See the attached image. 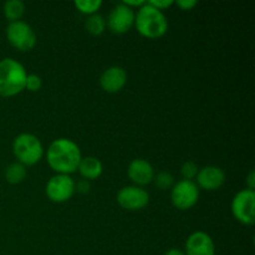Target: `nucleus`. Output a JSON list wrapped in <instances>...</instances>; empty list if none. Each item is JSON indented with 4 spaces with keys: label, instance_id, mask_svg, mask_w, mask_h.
<instances>
[{
    "label": "nucleus",
    "instance_id": "obj_1",
    "mask_svg": "<svg viewBox=\"0 0 255 255\" xmlns=\"http://www.w3.org/2000/svg\"><path fill=\"white\" fill-rule=\"evenodd\" d=\"M82 158L81 149L70 138H57L50 143L46 159L50 168L59 174H71L79 167Z\"/></svg>",
    "mask_w": 255,
    "mask_h": 255
},
{
    "label": "nucleus",
    "instance_id": "obj_2",
    "mask_svg": "<svg viewBox=\"0 0 255 255\" xmlns=\"http://www.w3.org/2000/svg\"><path fill=\"white\" fill-rule=\"evenodd\" d=\"M136 30L144 37L157 39L163 36L168 30V20L163 11L156 9L146 1V4L138 7L134 16Z\"/></svg>",
    "mask_w": 255,
    "mask_h": 255
},
{
    "label": "nucleus",
    "instance_id": "obj_3",
    "mask_svg": "<svg viewBox=\"0 0 255 255\" xmlns=\"http://www.w3.org/2000/svg\"><path fill=\"white\" fill-rule=\"evenodd\" d=\"M27 72L24 65L15 59L0 60V96L11 97L25 89Z\"/></svg>",
    "mask_w": 255,
    "mask_h": 255
},
{
    "label": "nucleus",
    "instance_id": "obj_4",
    "mask_svg": "<svg viewBox=\"0 0 255 255\" xmlns=\"http://www.w3.org/2000/svg\"><path fill=\"white\" fill-rule=\"evenodd\" d=\"M12 153L17 162L24 166H32L44 156V147L39 137L32 133H20L12 141Z\"/></svg>",
    "mask_w": 255,
    "mask_h": 255
},
{
    "label": "nucleus",
    "instance_id": "obj_5",
    "mask_svg": "<svg viewBox=\"0 0 255 255\" xmlns=\"http://www.w3.org/2000/svg\"><path fill=\"white\" fill-rule=\"evenodd\" d=\"M5 32L7 41L20 51H30L36 45V34L34 29L22 20L9 22Z\"/></svg>",
    "mask_w": 255,
    "mask_h": 255
},
{
    "label": "nucleus",
    "instance_id": "obj_6",
    "mask_svg": "<svg viewBox=\"0 0 255 255\" xmlns=\"http://www.w3.org/2000/svg\"><path fill=\"white\" fill-rule=\"evenodd\" d=\"M232 214L242 224L252 226L255 222V192L242 189L234 196L231 204Z\"/></svg>",
    "mask_w": 255,
    "mask_h": 255
},
{
    "label": "nucleus",
    "instance_id": "obj_7",
    "mask_svg": "<svg viewBox=\"0 0 255 255\" xmlns=\"http://www.w3.org/2000/svg\"><path fill=\"white\" fill-rule=\"evenodd\" d=\"M171 191V202L177 209L187 211L196 206L199 199V188L193 181H182L174 183Z\"/></svg>",
    "mask_w": 255,
    "mask_h": 255
},
{
    "label": "nucleus",
    "instance_id": "obj_8",
    "mask_svg": "<svg viewBox=\"0 0 255 255\" xmlns=\"http://www.w3.org/2000/svg\"><path fill=\"white\" fill-rule=\"evenodd\" d=\"M47 198L54 203H64L69 201L75 193V181L69 174L56 173L47 181L46 188Z\"/></svg>",
    "mask_w": 255,
    "mask_h": 255
},
{
    "label": "nucleus",
    "instance_id": "obj_9",
    "mask_svg": "<svg viewBox=\"0 0 255 255\" xmlns=\"http://www.w3.org/2000/svg\"><path fill=\"white\" fill-rule=\"evenodd\" d=\"M117 203L127 211L143 209L149 202V194L146 189L138 186L122 187L117 192Z\"/></svg>",
    "mask_w": 255,
    "mask_h": 255
},
{
    "label": "nucleus",
    "instance_id": "obj_10",
    "mask_svg": "<svg viewBox=\"0 0 255 255\" xmlns=\"http://www.w3.org/2000/svg\"><path fill=\"white\" fill-rule=\"evenodd\" d=\"M134 16L136 14L133 9L125 5L124 2H120L110 11L107 25L115 34H125L134 25Z\"/></svg>",
    "mask_w": 255,
    "mask_h": 255
},
{
    "label": "nucleus",
    "instance_id": "obj_11",
    "mask_svg": "<svg viewBox=\"0 0 255 255\" xmlns=\"http://www.w3.org/2000/svg\"><path fill=\"white\" fill-rule=\"evenodd\" d=\"M186 255H216L213 239L206 232L197 231L186 241Z\"/></svg>",
    "mask_w": 255,
    "mask_h": 255
},
{
    "label": "nucleus",
    "instance_id": "obj_12",
    "mask_svg": "<svg viewBox=\"0 0 255 255\" xmlns=\"http://www.w3.org/2000/svg\"><path fill=\"white\" fill-rule=\"evenodd\" d=\"M128 178L131 179L133 186H146L153 181L154 169L148 161L143 158L132 159L127 169Z\"/></svg>",
    "mask_w": 255,
    "mask_h": 255
},
{
    "label": "nucleus",
    "instance_id": "obj_13",
    "mask_svg": "<svg viewBox=\"0 0 255 255\" xmlns=\"http://www.w3.org/2000/svg\"><path fill=\"white\" fill-rule=\"evenodd\" d=\"M196 178L198 188L201 187L206 191H216L226 182V173L218 166H206L199 169Z\"/></svg>",
    "mask_w": 255,
    "mask_h": 255
},
{
    "label": "nucleus",
    "instance_id": "obj_14",
    "mask_svg": "<svg viewBox=\"0 0 255 255\" xmlns=\"http://www.w3.org/2000/svg\"><path fill=\"white\" fill-rule=\"evenodd\" d=\"M127 82L126 70L121 66H111L102 72L100 77V85L102 90L110 94L119 92L120 90L124 89Z\"/></svg>",
    "mask_w": 255,
    "mask_h": 255
},
{
    "label": "nucleus",
    "instance_id": "obj_15",
    "mask_svg": "<svg viewBox=\"0 0 255 255\" xmlns=\"http://www.w3.org/2000/svg\"><path fill=\"white\" fill-rule=\"evenodd\" d=\"M77 169H79L80 174L84 177V179L90 181V179H96L101 176L102 171H104V166H102L101 161L99 158L87 156L82 157Z\"/></svg>",
    "mask_w": 255,
    "mask_h": 255
},
{
    "label": "nucleus",
    "instance_id": "obj_16",
    "mask_svg": "<svg viewBox=\"0 0 255 255\" xmlns=\"http://www.w3.org/2000/svg\"><path fill=\"white\" fill-rule=\"evenodd\" d=\"M2 11H4L5 17L10 22L17 21L24 15L25 5L21 0H7L6 2H4Z\"/></svg>",
    "mask_w": 255,
    "mask_h": 255
},
{
    "label": "nucleus",
    "instance_id": "obj_17",
    "mask_svg": "<svg viewBox=\"0 0 255 255\" xmlns=\"http://www.w3.org/2000/svg\"><path fill=\"white\" fill-rule=\"evenodd\" d=\"M26 174V167L20 162H14V163L9 164L5 169V179L11 184H17L22 182Z\"/></svg>",
    "mask_w": 255,
    "mask_h": 255
},
{
    "label": "nucleus",
    "instance_id": "obj_18",
    "mask_svg": "<svg viewBox=\"0 0 255 255\" xmlns=\"http://www.w3.org/2000/svg\"><path fill=\"white\" fill-rule=\"evenodd\" d=\"M86 30L92 35H101L105 31V27H106V20L102 15L100 14H92L89 15L86 20Z\"/></svg>",
    "mask_w": 255,
    "mask_h": 255
},
{
    "label": "nucleus",
    "instance_id": "obj_19",
    "mask_svg": "<svg viewBox=\"0 0 255 255\" xmlns=\"http://www.w3.org/2000/svg\"><path fill=\"white\" fill-rule=\"evenodd\" d=\"M74 4L77 7V10L81 11L82 14L92 15L96 14L97 10L101 7L102 1L101 0H76Z\"/></svg>",
    "mask_w": 255,
    "mask_h": 255
},
{
    "label": "nucleus",
    "instance_id": "obj_20",
    "mask_svg": "<svg viewBox=\"0 0 255 255\" xmlns=\"http://www.w3.org/2000/svg\"><path fill=\"white\" fill-rule=\"evenodd\" d=\"M153 181L159 189H169L174 186V178L168 171H162L153 177Z\"/></svg>",
    "mask_w": 255,
    "mask_h": 255
},
{
    "label": "nucleus",
    "instance_id": "obj_21",
    "mask_svg": "<svg viewBox=\"0 0 255 255\" xmlns=\"http://www.w3.org/2000/svg\"><path fill=\"white\" fill-rule=\"evenodd\" d=\"M198 166L192 161L184 162L181 167V174L186 181H193V178H196L198 174Z\"/></svg>",
    "mask_w": 255,
    "mask_h": 255
},
{
    "label": "nucleus",
    "instance_id": "obj_22",
    "mask_svg": "<svg viewBox=\"0 0 255 255\" xmlns=\"http://www.w3.org/2000/svg\"><path fill=\"white\" fill-rule=\"evenodd\" d=\"M41 77L36 74H27L26 76V81H25V89H27L29 91L35 92L39 91L41 89Z\"/></svg>",
    "mask_w": 255,
    "mask_h": 255
},
{
    "label": "nucleus",
    "instance_id": "obj_23",
    "mask_svg": "<svg viewBox=\"0 0 255 255\" xmlns=\"http://www.w3.org/2000/svg\"><path fill=\"white\" fill-rule=\"evenodd\" d=\"M148 4H151L152 6H154L156 9L163 11L164 9L169 7L171 5H173V1L172 0H151V1H147Z\"/></svg>",
    "mask_w": 255,
    "mask_h": 255
},
{
    "label": "nucleus",
    "instance_id": "obj_24",
    "mask_svg": "<svg viewBox=\"0 0 255 255\" xmlns=\"http://www.w3.org/2000/svg\"><path fill=\"white\" fill-rule=\"evenodd\" d=\"M90 188H91V186H90V182L87 179H80L77 183H75V191H77L79 193H89Z\"/></svg>",
    "mask_w": 255,
    "mask_h": 255
},
{
    "label": "nucleus",
    "instance_id": "obj_25",
    "mask_svg": "<svg viewBox=\"0 0 255 255\" xmlns=\"http://www.w3.org/2000/svg\"><path fill=\"white\" fill-rule=\"evenodd\" d=\"M176 4L181 7L182 10H191L198 4L197 0H177Z\"/></svg>",
    "mask_w": 255,
    "mask_h": 255
},
{
    "label": "nucleus",
    "instance_id": "obj_26",
    "mask_svg": "<svg viewBox=\"0 0 255 255\" xmlns=\"http://www.w3.org/2000/svg\"><path fill=\"white\" fill-rule=\"evenodd\" d=\"M247 188L254 191L255 188V172L251 171L248 174V178H247Z\"/></svg>",
    "mask_w": 255,
    "mask_h": 255
},
{
    "label": "nucleus",
    "instance_id": "obj_27",
    "mask_svg": "<svg viewBox=\"0 0 255 255\" xmlns=\"http://www.w3.org/2000/svg\"><path fill=\"white\" fill-rule=\"evenodd\" d=\"M122 2H124L125 5H127V6L131 7V9H133V6L141 7L142 5L146 4V1H144V0H124Z\"/></svg>",
    "mask_w": 255,
    "mask_h": 255
},
{
    "label": "nucleus",
    "instance_id": "obj_28",
    "mask_svg": "<svg viewBox=\"0 0 255 255\" xmlns=\"http://www.w3.org/2000/svg\"><path fill=\"white\" fill-rule=\"evenodd\" d=\"M164 255H186V254H184V252L181 251V249L171 248L166 252V254Z\"/></svg>",
    "mask_w": 255,
    "mask_h": 255
}]
</instances>
